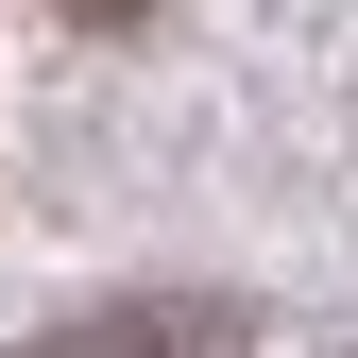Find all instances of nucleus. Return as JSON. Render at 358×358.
Masks as SVG:
<instances>
[{"mask_svg":"<svg viewBox=\"0 0 358 358\" xmlns=\"http://www.w3.org/2000/svg\"><path fill=\"white\" fill-rule=\"evenodd\" d=\"M34 358H239V307H222V290H171V307H85V324H52Z\"/></svg>","mask_w":358,"mask_h":358,"instance_id":"1","label":"nucleus"},{"mask_svg":"<svg viewBox=\"0 0 358 358\" xmlns=\"http://www.w3.org/2000/svg\"><path fill=\"white\" fill-rule=\"evenodd\" d=\"M52 17H85V34H137V17H154V0H52Z\"/></svg>","mask_w":358,"mask_h":358,"instance_id":"2","label":"nucleus"}]
</instances>
